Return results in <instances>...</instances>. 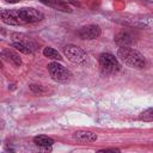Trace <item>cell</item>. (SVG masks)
I'll return each instance as SVG.
<instances>
[{
    "mask_svg": "<svg viewBox=\"0 0 153 153\" xmlns=\"http://www.w3.org/2000/svg\"><path fill=\"white\" fill-rule=\"evenodd\" d=\"M114 41L120 47H130V44H133L135 42V38L131 32H129L127 30H122L115 36Z\"/></svg>",
    "mask_w": 153,
    "mask_h": 153,
    "instance_id": "cell-7",
    "label": "cell"
},
{
    "mask_svg": "<svg viewBox=\"0 0 153 153\" xmlns=\"http://www.w3.org/2000/svg\"><path fill=\"white\" fill-rule=\"evenodd\" d=\"M29 88L31 90V92H33V93L37 94V96H47V94L51 93V91H49L45 86L37 85V84H31V85L29 86Z\"/></svg>",
    "mask_w": 153,
    "mask_h": 153,
    "instance_id": "cell-14",
    "label": "cell"
},
{
    "mask_svg": "<svg viewBox=\"0 0 153 153\" xmlns=\"http://www.w3.org/2000/svg\"><path fill=\"white\" fill-rule=\"evenodd\" d=\"M13 11L23 24H25V23H37V22L43 20V18H44V14L41 11H38L36 8H32V7H23V8L13 10Z\"/></svg>",
    "mask_w": 153,
    "mask_h": 153,
    "instance_id": "cell-5",
    "label": "cell"
},
{
    "mask_svg": "<svg viewBox=\"0 0 153 153\" xmlns=\"http://www.w3.org/2000/svg\"><path fill=\"white\" fill-rule=\"evenodd\" d=\"M65 56L73 63L75 65H85L87 62V54L84 49H81L80 47L78 45H74V44H68L66 47H63L62 49Z\"/></svg>",
    "mask_w": 153,
    "mask_h": 153,
    "instance_id": "cell-4",
    "label": "cell"
},
{
    "mask_svg": "<svg viewBox=\"0 0 153 153\" xmlns=\"http://www.w3.org/2000/svg\"><path fill=\"white\" fill-rule=\"evenodd\" d=\"M12 47L16 49V50H18V51H20V53H23V54H31L32 53V50L29 48V47H26L25 44H23V43H20V42H13L12 43Z\"/></svg>",
    "mask_w": 153,
    "mask_h": 153,
    "instance_id": "cell-16",
    "label": "cell"
},
{
    "mask_svg": "<svg viewBox=\"0 0 153 153\" xmlns=\"http://www.w3.org/2000/svg\"><path fill=\"white\" fill-rule=\"evenodd\" d=\"M99 68L103 74H115L120 71V62L117 57H115L110 53H102L98 59Z\"/></svg>",
    "mask_w": 153,
    "mask_h": 153,
    "instance_id": "cell-2",
    "label": "cell"
},
{
    "mask_svg": "<svg viewBox=\"0 0 153 153\" xmlns=\"http://www.w3.org/2000/svg\"><path fill=\"white\" fill-rule=\"evenodd\" d=\"M48 72H49V74H50L53 80H55L57 82H61V84L68 82L71 80V78H72L71 72L63 65L59 63L57 61L48 63Z\"/></svg>",
    "mask_w": 153,
    "mask_h": 153,
    "instance_id": "cell-3",
    "label": "cell"
},
{
    "mask_svg": "<svg viewBox=\"0 0 153 153\" xmlns=\"http://www.w3.org/2000/svg\"><path fill=\"white\" fill-rule=\"evenodd\" d=\"M42 4L54 8V10H57V11H62V12H71V7L63 2L62 0H39Z\"/></svg>",
    "mask_w": 153,
    "mask_h": 153,
    "instance_id": "cell-11",
    "label": "cell"
},
{
    "mask_svg": "<svg viewBox=\"0 0 153 153\" xmlns=\"http://www.w3.org/2000/svg\"><path fill=\"white\" fill-rule=\"evenodd\" d=\"M139 120L143 122H153V108H148L142 111L139 116Z\"/></svg>",
    "mask_w": 153,
    "mask_h": 153,
    "instance_id": "cell-15",
    "label": "cell"
},
{
    "mask_svg": "<svg viewBox=\"0 0 153 153\" xmlns=\"http://www.w3.org/2000/svg\"><path fill=\"white\" fill-rule=\"evenodd\" d=\"M117 57L130 68L142 69L146 67L145 56L131 47H120L117 50Z\"/></svg>",
    "mask_w": 153,
    "mask_h": 153,
    "instance_id": "cell-1",
    "label": "cell"
},
{
    "mask_svg": "<svg viewBox=\"0 0 153 153\" xmlns=\"http://www.w3.org/2000/svg\"><path fill=\"white\" fill-rule=\"evenodd\" d=\"M33 143L42 148H50L54 145V140L45 135H38L33 137Z\"/></svg>",
    "mask_w": 153,
    "mask_h": 153,
    "instance_id": "cell-12",
    "label": "cell"
},
{
    "mask_svg": "<svg viewBox=\"0 0 153 153\" xmlns=\"http://www.w3.org/2000/svg\"><path fill=\"white\" fill-rule=\"evenodd\" d=\"M0 18L2 20V23L7 24V25H20L23 24L19 18L16 16L14 11H7V10H2L1 13H0Z\"/></svg>",
    "mask_w": 153,
    "mask_h": 153,
    "instance_id": "cell-10",
    "label": "cell"
},
{
    "mask_svg": "<svg viewBox=\"0 0 153 153\" xmlns=\"http://www.w3.org/2000/svg\"><path fill=\"white\" fill-rule=\"evenodd\" d=\"M1 57L2 60L7 61L8 63L13 65L14 67H20L22 66V59L19 56V54H17L14 50H12L11 48H5L1 50Z\"/></svg>",
    "mask_w": 153,
    "mask_h": 153,
    "instance_id": "cell-8",
    "label": "cell"
},
{
    "mask_svg": "<svg viewBox=\"0 0 153 153\" xmlns=\"http://www.w3.org/2000/svg\"><path fill=\"white\" fill-rule=\"evenodd\" d=\"M98 152H121L118 148H103V149H99Z\"/></svg>",
    "mask_w": 153,
    "mask_h": 153,
    "instance_id": "cell-17",
    "label": "cell"
},
{
    "mask_svg": "<svg viewBox=\"0 0 153 153\" xmlns=\"http://www.w3.org/2000/svg\"><path fill=\"white\" fill-rule=\"evenodd\" d=\"M6 2H8V4H17V2H19V1H22V0H5Z\"/></svg>",
    "mask_w": 153,
    "mask_h": 153,
    "instance_id": "cell-18",
    "label": "cell"
},
{
    "mask_svg": "<svg viewBox=\"0 0 153 153\" xmlns=\"http://www.w3.org/2000/svg\"><path fill=\"white\" fill-rule=\"evenodd\" d=\"M43 55H44L45 57L51 59V60H55V61H61V60H62L61 54H60L57 50H55L54 48H51V47H45V48L43 49Z\"/></svg>",
    "mask_w": 153,
    "mask_h": 153,
    "instance_id": "cell-13",
    "label": "cell"
},
{
    "mask_svg": "<svg viewBox=\"0 0 153 153\" xmlns=\"http://www.w3.org/2000/svg\"><path fill=\"white\" fill-rule=\"evenodd\" d=\"M73 139L76 140L78 142H82V143H90V142H94L98 136L97 134L88 131V130H78L75 133H73Z\"/></svg>",
    "mask_w": 153,
    "mask_h": 153,
    "instance_id": "cell-9",
    "label": "cell"
},
{
    "mask_svg": "<svg viewBox=\"0 0 153 153\" xmlns=\"http://www.w3.org/2000/svg\"><path fill=\"white\" fill-rule=\"evenodd\" d=\"M100 27L99 25H96V24H88V25H85V26H81L79 30H78V36L81 38V39H96L100 36Z\"/></svg>",
    "mask_w": 153,
    "mask_h": 153,
    "instance_id": "cell-6",
    "label": "cell"
}]
</instances>
